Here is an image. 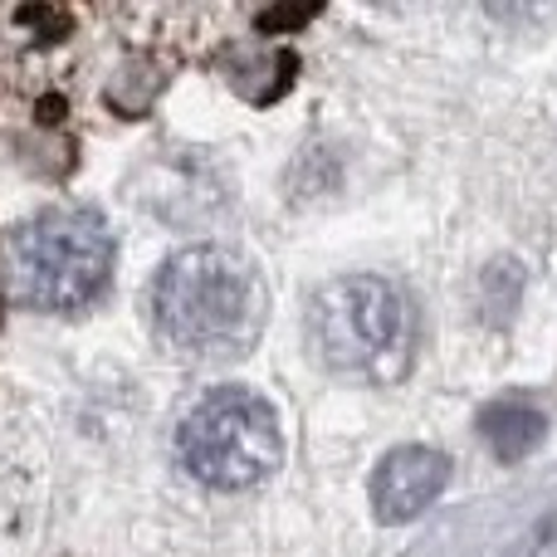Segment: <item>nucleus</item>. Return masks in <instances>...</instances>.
Returning <instances> with one entry per match:
<instances>
[{"instance_id":"1","label":"nucleus","mask_w":557,"mask_h":557,"mask_svg":"<svg viewBox=\"0 0 557 557\" xmlns=\"http://www.w3.org/2000/svg\"><path fill=\"white\" fill-rule=\"evenodd\" d=\"M152 323L191 357H245L264 323L260 270L225 245L172 255L152 284Z\"/></svg>"},{"instance_id":"2","label":"nucleus","mask_w":557,"mask_h":557,"mask_svg":"<svg viewBox=\"0 0 557 557\" xmlns=\"http://www.w3.org/2000/svg\"><path fill=\"white\" fill-rule=\"evenodd\" d=\"M308 343L337 372H396L411 347V308L382 274H343L308 304Z\"/></svg>"},{"instance_id":"3","label":"nucleus","mask_w":557,"mask_h":557,"mask_svg":"<svg viewBox=\"0 0 557 557\" xmlns=\"http://www.w3.org/2000/svg\"><path fill=\"white\" fill-rule=\"evenodd\" d=\"M113 274V235L94 211H45L15 235L10 278L20 304L74 313L94 304Z\"/></svg>"},{"instance_id":"4","label":"nucleus","mask_w":557,"mask_h":557,"mask_svg":"<svg viewBox=\"0 0 557 557\" xmlns=\"http://www.w3.org/2000/svg\"><path fill=\"white\" fill-rule=\"evenodd\" d=\"M176 455L186 474L211 490H250L278 470V416L250 386H221L191 406L176 431Z\"/></svg>"},{"instance_id":"5","label":"nucleus","mask_w":557,"mask_h":557,"mask_svg":"<svg viewBox=\"0 0 557 557\" xmlns=\"http://www.w3.org/2000/svg\"><path fill=\"white\" fill-rule=\"evenodd\" d=\"M450 484V460L431 445H401L372 474V513L382 523H411Z\"/></svg>"},{"instance_id":"6","label":"nucleus","mask_w":557,"mask_h":557,"mask_svg":"<svg viewBox=\"0 0 557 557\" xmlns=\"http://www.w3.org/2000/svg\"><path fill=\"white\" fill-rule=\"evenodd\" d=\"M480 431H484L490 450L499 455L504 465H519L543 445L548 421H543V411L539 406H529V401H494L490 411L480 416Z\"/></svg>"},{"instance_id":"7","label":"nucleus","mask_w":557,"mask_h":557,"mask_svg":"<svg viewBox=\"0 0 557 557\" xmlns=\"http://www.w3.org/2000/svg\"><path fill=\"white\" fill-rule=\"evenodd\" d=\"M519 288H523V274L513 260H499L484 270V318L504 323V318L519 308Z\"/></svg>"},{"instance_id":"8","label":"nucleus","mask_w":557,"mask_h":557,"mask_svg":"<svg viewBox=\"0 0 557 557\" xmlns=\"http://www.w3.org/2000/svg\"><path fill=\"white\" fill-rule=\"evenodd\" d=\"M313 15H318V5H304V10L278 5V10H264V15H260V29H264V35H278V29H298V25H308Z\"/></svg>"},{"instance_id":"9","label":"nucleus","mask_w":557,"mask_h":557,"mask_svg":"<svg viewBox=\"0 0 557 557\" xmlns=\"http://www.w3.org/2000/svg\"><path fill=\"white\" fill-rule=\"evenodd\" d=\"M15 20H20V25H39V29H45V39H59V35H64V29H69V20L59 15V10H39V5L20 10Z\"/></svg>"},{"instance_id":"10","label":"nucleus","mask_w":557,"mask_h":557,"mask_svg":"<svg viewBox=\"0 0 557 557\" xmlns=\"http://www.w3.org/2000/svg\"><path fill=\"white\" fill-rule=\"evenodd\" d=\"M39 123H49V127H54V123H64V98H54V94H49L45 103H39Z\"/></svg>"}]
</instances>
